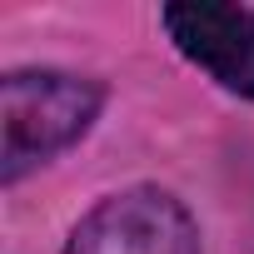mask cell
I'll return each instance as SVG.
<instances>
[{
	"instance_id": "2",
	"label": "cell",
	"mask_w": 254,
	"mask_h": 254,
	"mask_svg": "<svg viewBox=\"0 0 254 254\" xmlns=\"http://www.w3.org/2000/svg\"><path fill=\"white\" fill-rule=\"evenodd\" d=\"M65 254H199V234L175 194L125 190L80 219Z\"/></svg>"
},
{
	"instance_id": "3",
	"label": "cell",
	"mask_w": 254,
	"mask_h": 254,
	"mask_svg": "<svg viewBox=\"0 0 254 254\" xmlns=\"http://www.w3.org/2000/svg\"><path fill=\"white\" fill-rule=\"evenodd\" d=\"M165 25L194 65H204L219 85L254 100V10L249 5H219V0L170 5Z\"/></svg>"
},
{
	"instance_id": "1",
	"label": "cell",
	"mask_w": 254,
	"mask_h": 254,
	"mask_svg": "<svg viewBox=\"0 0 254 254\" xmlns=\"http://www.w3.org/2000/svg\"><path fill=\"white\" fill-rule=\"evenodd\" d=\"M100 110V85L60 70H15L0 85V170L20 180L30 165L50 160L90 130Z\"/></svg>"
}]
</instances>
